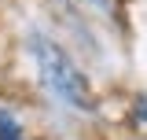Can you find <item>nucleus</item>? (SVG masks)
<instances>
[{
    "label": "nucleus",
    "instance_id": "obj_1",
    "mask_svg": "<svg viewBox=\"0 0 147 140\" xmlns=\"http://www.w3.org/2000/svg\"><path fill=\"white\" fill-rule=\"evenodd\" d=\"M30 52H33V63H37L40 81L52 88L63 103L85 107V111H88L92 107V85H88V77L77 70V63H74L70 55L63 52L55 41H48V37H40V33L30 37Z\"/></svg>",
    "mask_w": 147,
    "mask_h": 140
},
{
    "label": "nucleus",
    "instance_id": "obj_2",
    "mask_svg": "<svg viewBox=\"0 0 147 140\" xmlns=\"http://www.w3.org/2000/svg\"><path fill=\"white\" fill-rule=\"evenodd\" d=\"M0 140H26L22 137V125L11 111H0Z\"/></svg>",
    "mask_w": 147,
    "mask_h": 140
}]
</instances>
